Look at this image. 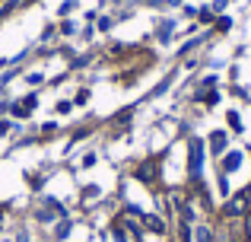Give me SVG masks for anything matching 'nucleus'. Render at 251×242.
<instances>
[{
  "instance_id": "obj_1",
  "label": "nucleus",
  "mask_w": 251,
  "mask_h": 242,
  "mask_svg": "<svg viewBox=\"0 0 251 242\" xmlns=\"http://www.w3.org/2000/svg\"><path fill=\"white\" fill-rule=\"evenodd\" d=\"M147 230L150 233H166V226H162L159 217H147Z\"/></svg>"
},
{
  "instance_id": "obj_2",
  "label": "nucleus",
  "mask_w": 251,
  "mask_h": 242,
  "mask_svg": "<svg viewBox=\"0 0 251 242\" xmlns=\"http://www.w3.org/2000/svg\"><path fill=\"white\" fill-rule=\"evenodd\" d=\"M86 99H89V89H80V93H76V96H74V102H80V106H83V102H86Z\"/></svg>"
}]
</instances>
